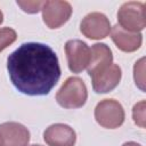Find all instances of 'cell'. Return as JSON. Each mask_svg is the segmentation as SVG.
I'll use <instances>...</instances> for the list:
<instances>
[{"instance_id":"cell-7","label":"cell","mask_w":146,"mask_h":146,"mask_svg":"<svg viewBox=\"0 0 146 146\" xmlns=\"http://www.w3.org/2000/svg\"><path fill=\"white\" fill-rule=\"evenodd\" d=\"M65 54L71 72L80 73L87 68L90 59V49L86 42L78 39L68 40L65 43Z\"/></svg>"},{"instance_id":"cell-19","label":"cell","mask_w":146,"mask_h":146,"mask_svg":"<svg viewBox=\"0 0 146 146\" xmlns=\"http://www.w3.org/2000/svg\"><path fill=\"white\" fill-rule=\"evenodd\" d=\"M30 146H41V145H36V144H33V145H30Z\"/></svg>"},{"instance_id":"cell-13","label":"cell","mask_w":146,"mask_h":146,"mask_svg":"<svg viewBox=\"0 0 146 146\" xmlns=\"http://www.w3.org/2000/svg\"><path fill=\"white\" fill-rule=\"evenodd\" d=\"M145 58H140L138 62H136L133 66V79L136 82V86L141 90L145 91Z\"/></svg>"},{"instance_id":"cell-5","label":"cell","mask_w":146,"mask_h":146,"mask_svg":"<svg viewBox=\"0 0 146 146\" xmlns=\"http://www.w3.org/2000/svg\"><path fill=\"white\" fill-rule=\"evenodd\" d=\"M42 18L49 29H58L64 25L72 15V6L67 1L48 0L42 6Z\"/></svg>"},{"instance_id":"cell-3","label":"cell","mask_w":146,"mask_h":146,"mask_svg":"<svg viewBox=\"0 0 146 146\" xmlns=\"http://www.w3.org/2000/svg\"><path fill=\"white\" fill-rule=\"evenodd\" d=\"M119 26L128 32H140L146 26V6L140 1L124 2L117 11Z\"/></svg>"},{"instance_id":"cell-17","label":"cell","mask_w":146,"mask_h":146,"mask_svg":"<svg viewBox=\"0 0 146 146\" xmlns=\"http://www.w3.org/2000/svg\"><path fill=\"white\" fill-rule=\"evenodd\" d=\"M122 146H141V145L138 144V143H135V141H127V143H124Z\"/></svg>"},{"instance_id":"cell-8","label":"cell","mask_w":146,"mask_h":146,"mask_svg":"<svg viewBox=\"0 0 146 146\" xmlns=\"http://www.w3.org/2000/svg\"><path fill=\"white\" fill-rule=\"evenodd\" d=\"M90 78L94 90L97 94H106L117 87L122 78V71L117 64L112 63L110 66L95 73Z\"/></svg>"},{"instance_id":"cell-6","label":"cell","mask_w":146,"mask_h":146,"mask_svg":"<svg viewBox=\"0 0 146 146\" xmlns=\"http://www.w3.org/2000/svg\"><path fill=\"white\" fill-rule=\"evenodd\" d=\"M80 31L88 39L100 40L110 34L111 22L103 13L94 11L83 17L80 24Z\"/></svg>"},{"instance_id":"cell-2","label":"cell","mask_w":146,"mask_h":146,"mask_svg":"<svg viewBox=\"0 0 146 146\" xmlns=\"http://www.w3.org/2000/svg\"><path fill=\"white\" fill-rule=\"evenodd\" d=\"M88 98L86 83L79 76L67 78L56 94L57 103L64 108H80Z\"/></svg>"},{"instance_id":"cell-15","label":"cell","mask_w":146,"mask_h":146,"mask_svg":"<svg viewBox=\"0 0 146 146\" xmlns=\"http://www.w3.org/2000/svg\"><path fill=\"white\" fill-rule=\"evenodd\" d=\"M145 111H146V102L145 100H140L139 103L135 104L133 108H132V117H133V122L140 127V128H145V121H146V115H145Z\"/></svg>"},{"instance_id":"cell-9","label":"cell","mask_w":146,"mask_h":146,"mask_svg":"<svg viewBox=\"0 0 146 146\" xmlns=\"http://www.w3.org/2000/svg\"><path fill=\"white\" fill-rule=\"evenodd\" d=\"M30 131L18 122H5L0 124V146H27Z\"/></svg>"},{"instance_id":"cell-10","label":"cell","mask_w":146,"mask_h":146,"mask_svg":"<svg viewBox=\"0 0 146 146\" xmlns=\"http://www.w3.org/2000/svg\"><path fill=\"white\" fill-rule=\"evenodd\" d=\"M43 139L48 146H74L76 135L73 128L64 123L49 125L43 132Z\"/></svg>"},{"instance_id":"cell-1","label":"cell","mask_w":146,"mask_h":146,"mask_svg":"<svg viewBox=\"0 0 146 146\" xmlns=\"http://www.w3.org/2000/svg\"><path fill=\"white\" fill-rule=\"evenodd\" d=\"M7 70L14 87L29 96L48 95L60 78L56 52L40 42L21 44L8 56Z\"/></svg>"},{"instance_id":"cell-12","label":"cell","mask_w":146,"mask_h":146,"mask_svg":"<svg viewBox=\"0 0 146 146\" xmlns=\"http://www.w3.org/2000/svg\"><path fill=\"white\" fill-rule=\"evenodd\" d=\"M113 62V55L110 47L105 43H95L90 48V59L87 66L88 74L91 76L95 73L106 68Z\"/></svg>"},{"instance_id":"cell-16","label":"cell","mask_w":146,"mask_h":146,"mask_svg":"<svg viewBox=\"0 0 146 146\" xmlns=\"http://www.w3.org/2000/svg\"><path fill=\"white\" fill-rule=\"evenodd\" d=\"M44 1H40V0H27V1H22V0H17V5L22 8L23 11L27 13V14H35L38 11H40L42 9Z\"/></svg>"},{"instance_id":"cell-18","label":"cell","mask_w":146,"mask_h":146,"mask_svg":"<svg viewBox=\"0 0 146 146\" xmlns=\"http://www.w3.org/2000/svg\"><path fill=\"white\" fill-rule=\"evenodd\" d=\"M3 22V14H2V11H1V9H0V24Z\"/></svg>"},{"instance_id":"cell-11","label":"cell","mask_w":146,"mask_h":146,"mask_svg":"<svg viewBox=\"0 0 146 146\" xmlns=\"http://www.w3.org/2000/svg\"><path fill=\"white\" fill-rule=\"evenodd\" d=\"M111 38L115 46L124 52H133L138 50L143 42V35L140 32H128L117 24L111 27Z\"/></svg>"},{"instance_id":"cell-14","label":"cell","mask_w":146,"mask_h":146,"mask_svg":"<svg viewBox=\"0 0 146 146\" xmlns=\"http://www.w3.org/2000/svg\"><path fill=\"white\" fill-rule=\"evenodd\" d=\"M17 39V33L11 27H2L0 29V52L14 43Z\"/></svg>"},{"instance_id":"cell-4","label":"cell","mask_w":146,"mask_h":146,"mask_svg":"<svg viewBox=\"0 0 146 146\" xmlns=\"http://www.w3.org/2000/svg\"><path fill=\"white\" fill-rule=\"evenodd\" d=\"M124 117L125 114L123 106L115 99H103L95 107V119L103 128L116 129L123 124Z\"/></svg>"}]
</instances>
